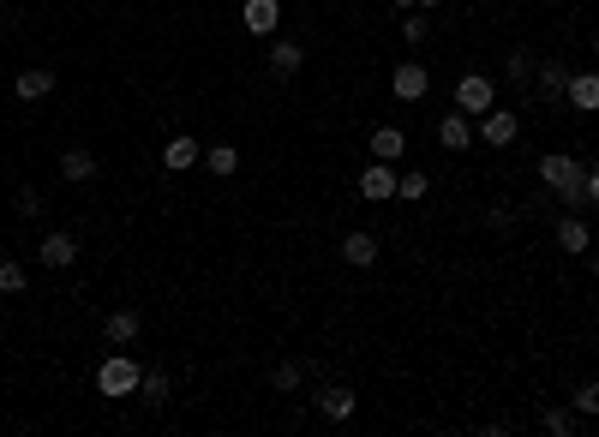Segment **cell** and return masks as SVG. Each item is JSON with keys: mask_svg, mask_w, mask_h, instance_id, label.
I'll return each instance as SVG.
<instances>
[{"mask_svg": "<svg viewBox=\"0 0 599 437\" xmlns=\"http://www.w3.org/2000/svg\"><path fill=\"white\" fill-rule=\"evenodd\" d=\"M534 168H540V186L558 192L564 210H582V204H588V162H576V156H564V150H546Z\"/></svg>", "mask_w": 599, "mask_h": 437, "instance_id": "1", "label": "cell"}, {"mask_svg": "<svg viewBox=\"0 0 599 437\" xmlns=\"http://www.w3.org/2000/svg\"><path fill=\"white\" fill-rule=\"evenodd\" d=\"M138 384H144V366H138V360H102V366H96V390H102L108 402L138 396Z\"/></svg>", "mask_w": 599, "mask_h": 437, "instance_id": "2", "label": "cell"}, {"mask_svg": "<svg viewBox=\"0 0 599 437\" xmlns=\"http://www.w3.org/2000/svg\"><path fill=\"white\" fill-rule=\"evenodd\" d=\"M516 132H522V120H516L510 108H486V114H474V138H480V144H492V150L516 144Z\"/></svg>", "mask_w": 599, "mask_h": 437, "instance_id": "3", "label": "cell"}, {"mask_svg": "<svg viewBox=\"0 0 599 437\" xmlns=\"http://www.w3.org/2000/svg\"><path fill=\"white\" fill-rule=\"evenodd\" d=\"M492 96H498V78H492V72H468V78L456 84V108H462V114H486Z\"/></svg>", "mask_w": 599, "mask_h": 437, "instance_id": "4", "label": "cell"}, {"mask_svg": "<svg viewBox=\"0 0 599 437\" xmlns=\"http://www.w3.org/2000/svg\"><path fill=\"white\" fill-rule=\"evenodd\" d=\"M36 258H42V264H48V270L60 276V270H72V264H78V240H72L66 228H54V234H42V246H36Z\"/></svg>", "mask_w": 599, "mask_h": 437, "instance_id": "5", "label": "cell"}, {"mask_svg": "<svg viewBox=\"0 0 599 437\" xmlns=\"http://www.w3.org/2000/svg\"><path fill=\"white\" fill-rule=\"evenodd\" d=\"M360 198H366V204H384V198H396V168L372 156V168H360Z\"/></svg>", "mask_w": 599, "mask_h": 437, "instance_id": "6", "label": "cell"}, {"mask_svg": "<svg viewBox=\"0 0 599 437\" xmlns=\"http://www.w3.org/2000/svg\"><path fill=\"white\" fill-rule=\"evenodd\" d=\"M342 264H348V270H372V264H378V240H372L366 228H348V234H342Z\"/></svg>", "mask_w": 599, "mask_h": 437, "instance_id": "7", "label": "cell"}, {"mask_svg": "<svg viewBox=\"0 0 599 437\" xmlns=\"http://www.w3.org/2000/svg\"><path fill=\"white\" fill-rule=\"evenodd\" d=\"M312 408H318L324 420H336V426H348L360 402H354V390H342V384H330V390H318V396H312Z\"/></svg>", "mask_w": 599, "mask_h": 437, "instance_id": "8", "label": "cell"}, {"mask_svg": "<svg viewBox=\"0 0 599 437\" xmlns=\"http://www.w3.org/2000/svg\"><path fill=\"white\" fill-rule=\"evenodd\" d=\"M240 24H246L252 36H276V24H282V0H246V6H240Z\"/></svg>", "mask_w": 599, "mask_h": 437, "instance_id": "9", "label": "cell"}, {"mask_svg": "<svg viewBox=\"0 0 599 437\" xmlns=\"http://www.w3.org/2000/svg\"><path fill=\"white\" fill-rule=\"evenodd\" d=\"M426 90H432V72H426L420 60H402V66H396V102H420Z\"/></svg>", "mask_w": 599, "mask_h": 437, "instance_id": "10", "label": "cell"}, {"mask_svg": "<svg viewBox=\"0 0 599 437\" xmlns=\"http://www.w3.org/2000/svg\"><path fill=\"white\" fill-rule=\"evenodd\" d=\"M534 84H540V102H564L570 66H564V60H540V66H534Z\"/></svg>", "mask_w": 599, "mask_h": 437, "instance_id": "11", "label": "cell"}, {"mask_svg": "<svg viewBox=\"0 0 599 437\" xmlns=\"http://www.w3.org/2000/svg\"><path fill=\"white\" fill-rule=\"evenodd\" d=\"M54 90V72L48 66H24V72H12V96L18 102H42Z\"/></svg>", "mask_w": 599, "mask_h": 437, "instance_id": "12", "label": "cell"}, {"mask_svg": "<svg viewBox=\"0 0 599 437\" xmlns=\"http://www.w3.org/2000/svg\"><path fill=\"white\" fill-rule=\"evenodd\" d=\"M102 336H108V348H132V342L144 336V318H138V312H108V318H102Z\"/></svg>", "mask_w": 599, "mask_h": 437, "instance_id": "13", "label": "cell"}, {"mask_svg": "<svg viewBox=\"0 0 599 437\" xmlns=\"http://www.w3.org/2000/svg\"><path fill=\"white\" fill-rule=\"evenodd\" d=\"M300 66H306V48L288 42V36H276V42H270V78H294Z\"/></svg>", "mask_w": 599, "mask_h": 437, "instance_id": "14", "label": "cell"}, {"mask_svg": "<svg viewBox=\"0 0 599 437\" xmlns=\"http://www.w3.org/2000/svg\"><path fill=\"white\" fill-rule=\"evenodd\" d=\"M438 144H444V150H468V144H474V114H462V108L444 114V120H438Z\"/></svg>", "mask_w": 599, "mask_h": 437, "instance_id": "15", "label": "cell"}, {"mask_svg": "<svg viewBox=\"0 0 599 437\" xmlns=\"http://www.w3.org/2000/svg\"><path fill=\"white\" fill-rule=\"evenodd\" d=\"M198 162H204L198 138H186V132H180V138H168V150H162V168H168V174H186V168H198Z\"/></svg>", "mask_w": 599, "mask_h": 437, "instance_id": "16", "label": "cell"}, {"mask_svg": "<svg viewBox=\"0 0 599 437\" xmlns=\"http://www.w3.org/2000/svg\"><path fill=\"white\" fill-rule=\"evenodd\" d=\"M60 180H66V186H84V180H96V156H90L84 144L60 150Z\"/></svg>", "mask_w": 599, "mask_h": 437, "instance_id": "17", "label": "cell"}, {"mask_svg": "<svg viewBox=\"0 0 599 437\" xmlns=\"http://www.w3.org/2000/svg\"><path fill=\"white\" fill-rule=\"evenodd\" d=\"M564 102H570V108H582V114H599V72H570Z\"/></svg>", "mask_w": 599, "mask_h": 437, "instance_id": "18", "label": "cell"}, {"mask_svg": "<svg viewBox=\"0 0 599 437\" xmlns=\"http://www.w3.org/2000/svg\"><path fill=\"white\" fill-rule=\"evenodd\" d=\"M372 156H378V162H402V156H408V132H402V126H378V132H372Z\"/></svg>", "mask_w": 599, "mask_h": 437, "instance_id": "19", "label": "cell"}, {"mask_svg": "<svg viewBox=\"0 0 599 437\" xmlns=\"http://www.w3.org/2000/svg\"><path fill=\"white\" fill-rule=\"evenodd\" d=\"M558 246H564L570 258H582V252L594 246V234H588V222H582V216H564V222H558Z\"/></svg>", "mask_w": 599, "mask_h": 437, "instance_id": "20", "label": "cell"}, {"mask_svg": "<svg viewBox=\"0 0 599 437\" xmlns=\"http://www.w3.org/2000/svg\"><path fill=\"white\" fill-rule=\"evenodd\" d=\"M204 174H216V180L240 174V150H234V144H210V150H204Z\"/></svg>", "mask_w": 599, "mask_h": 437, "instance_id": "21", "label": "cell"}, {"mask_svg": "<svg viewBox=\"0 0 599 437\" xmlns=\"http://www.w3.org/2000/svg\"><path fill=\"white\" fill-rule=\"evenodd\" d=\"M300 384H306V360H276V366H270V390L294 396Z\"/></svg>", "mask_w": 599, "mask_h": 437, "instance_id": "22", "label": "cell"}, {"mask_svg": "<svg viewBox=\"0 0 599 437\" xmlns=\"http://www.w3.org/2000/svg\"><path fill=\"white\" fill-rule=\"evenodd\" d=\"M534 48H510V60H504V84H534Z\"/></svg>", "mask_w": 599, "mask_h": 437, "instance_id": "23", "label": "cell"}, {"mask_svg": "<svg viewBox=\"0 0 599 437\" xmlns=\"http://www.w3.org/2000/svg\"><path fill=\"white\" fill-rule=\"evenodd\" d=\"M432 192V180L420 174V168H408V174H396V198H408V204H420Z\"/></svg>", "mask_w": 599, "mask_h": 437, "instance_id": "24", "label": "cell"}, {"mask_svg": "<svg viewBox=\"0 0 599 437\" xmlns=\"http://www.w3.org/2000/svg\"><path fill=\"white\" fill-rule=\"evenodd\" d=\"M576 420H582L576 408H546V414H540V426H546L552 437H570V432H576Z\"/></svg>", "mask_w": 599, "mask_h": 437, "instance_id": "25", "label": "cell"}, {"mask_svg": "<svg viewBox=\"0 0 599 437\" xmlns=\"http://www.w3.org/2000/svg\"><path fill=\"white\" fill-rule=\"evenodd\" d=\"M138 396H144L150 408H162V402H168V372H144V384H138Z\"/></svg>", "mask_w": 599, "mask_h": 437, "instance_id": "26", "label": "cell"}, {"mask_svg": "<svg viewBox=\"0 0 599 437\" xmlns=\"http://www.w3.org/2000/svg\"><path fill=\"white\" fill-rule=\"evenodd\" d=\"M426 30H432L426 6H408V18H402V36H408V42H426Z\"/></svg>", "mask_w": 599, "mask_h": 437, "instance_id": "27", "label": "cell"}, {"mask_svg": "<svg viewBox=\"0 0 599 437\" xmlns=\"http://www.w3.org/2000/svg\"><path fill=\"white\" fill-rule=\"evenodd\" d=\"M24 264H12V258H0V294H24Z\"/></svg>", "mask_w": 599, "mask_h": 437, "instance_id": "28", "label": "cell"}, {"mask_svg": "<svg viewBox=\"0 0 599 437\" xmlns=\"http://www.w3.org/2000/svg\"><path fill=\"white\" fill-rule=\"evenodd\" d=\"M570 408H576L582 420H588V414H599V378H594V384H582V390H576V402H570Z\"/></svg>", "mask_w": 599, "mask_h": 437, "instance_id": "29", "label": "cell"}, {"mask_svg": "<svg viewBox=\"0 0 599 437\" xmlns=\"http://www.w3.org/2000/svg\"><path fill=\"white\" fill-rule=\"evenodd\" d=\"M12 210H18V216H36V210H42V192H36V186H18Z\"/></svg>", "mask_w": 599, "mask_h": 437, "instance_id": "30", "label": "cell"}, {"mask_svg": "<svg viewBox=\"0 0 599 437\" xmlns=\"http://www.w3.org/2000/svg\"><path fill=\"white\" fill-rule=\"evenodd\" d=\"M588 204H599V168H588Z\"/></svg>", "mask_w": 599, "mask_h": 437, "instance_id": "31", "label": "cell"}, {"mask_svg": "<svg viewBox=\"0 0 599 437\" xmlns=\"http://www.w3.org/2000/svg\"><path fill=\"white\" fill-rule=\"evenodd\" d=\"M396 6H402V12H408V6H420V0H396Z\"/></svg>", "mask_w": 599, "mask_h": 437, "instance_id": "32", "label": "cell"}, {"mask_svg": "<svg viewBox=\"0 0 599 437\" xmlns=\"http://www.w3.org/2000/svg\"><path fill=\"white\" fill-rule=\"evenodd\" d=\"M594 282H599V252H594Z\"/></svg>", "mask_w": 599, "mask_h": 437, "instance_id": "33", "label": "cell"}, {"mask_svg": "<svg viewBox=\"0 0 599 437\" xmlns=\"http://www.w3.org/2000/svg\"><path fill=\"white\" fill-rule=\"evenodd\" d=\"M0 30H6V6H0Z\"/></svg>", "mask_w": 599, "mask_h": 437, "instance_id": "34", "label": "cell"}, {"mask_svg": "<svg viewBox=\"0 0 599 437\" xmlns=\"http://www.w3.org/2000/svg\"><path fill=\"white\" fill-rule=\"evenodd\" d=\"M594 54H599V36H594Z\"/></svg>", "mask_w": 599, "mask_h": 437, "instance_id": "35", "label": "cell"}]
</instances>
